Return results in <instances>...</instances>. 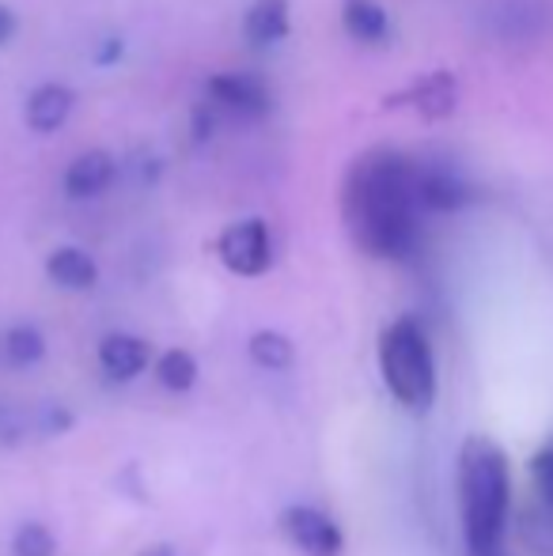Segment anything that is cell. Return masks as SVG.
<instances>
[{
    "mask_svg": "<svg viewBox=\"0 0 553 556\" xmlns=\"http://www.w3.org/2000/svg\"><path fill=\"white\" fill-rule=\"evenodd\" d=\"M341 216L353 247L379 262H406L420 247V205L414 190V160L372 148L349 167L341 190Z\"/></svg>",
    "mask_w": 553,
    "mask_h": 556,
    "instance_id": "1",
    "label": "cell"
},
{
    "mask_svg": "<svg viewBox=\"0 0 553 556\" xmlns=\"http://www.w3.org/2000/svg\"><path fill=\"white\" fill-rule=\"evenodd\" d=\"M512 511V466L501 443L466 435L458 446V519L466 556H501Z\"/></svg>",
    "mask_w": 553,
    "mask_h": 556,
    "instance_id": "2",
    "label": "cell"
},
{
    "mask_svg": "<svg viewBox=\"0 0 553 556\" xmlns=\"http://www.w3.org/2000/svg\"><path fill=\"white\" fill-rule=\"evenodd\" d=\"M379 375L394 402L406 413H428L436 405V356L425 326L417 318L402 315L379 333Z\"/></svg>",
    "mask_w": 553,
    "mask_h": 556,
    "instance_id": "3",
    "label": "cell"
},
{
    "mask_svg": "<svg viewBox=\"0 0 553 556\" xmlns=\"http://www.w3.org/2000/svg\"><path fill=\"white\" fill-rule=\"evenodd\" d=\"M216 257L224 262V269L236 277H262L274 265V239H269V224L259 216L236 220L221 231L216 239Z\"/></svg>",
    "mask_w": 553,
    "mask_h": 556,
    "instance_id": "4",
    "label": "cell"
},
{
    "mask_svg": "<svg viewBox=\"0 0 553 556\" xmlns=\"http://www.w3.org/2000/svg\"><path fill=\"white\" fill-rule=\"evenodd\" d=\"M486 27L508 46H535L553 35V0H493Z\"/></svg>",
    "mask_w": 553,
    "mask_h": 556,
    "instance_id": "5",
    "label": "cell"
},
{
    "mask_svg": "<svg viewBox=\"0 0 553 556\" xmlns=\"http://www.w3.org/2000/svg\"><path fill=\"white\" fill-rule=\"evenodd\" d=\"M280 534L296 545L303 556H341L345 553V534L334 522V515L318 511L311 504H292L280 511Z\"/></svg>",
    "mask_w": 553,
    "mask_h": 556,
    "instance_id": "6",
    "label": "cell"
},
{
    "mask_svg": "<svg viewBox=\"0 0 553 556\" xmlns=\"http://www.w3.org/2000/svg\"><path fill=\"white\" fill-rule=\"evenodd\" d=\"M414 190L420 213H458L470 205V182L443 163H414Z\"/></svg>",
    "mask_w": 553,
    "mask_h": 556,
    "instance_id": "7",
    "label": "cell"
},
{
    "mask_svg": "<svg viewBox=\"0 0 553 556\" xmlns=\"http://www.w3.org/2000/svg\"><path fill=\"white\" fill-rule=\"evenodd\" d=\"M387 106H410L425 122H443V117L455 114L458 106V76L440 68V73H428L420 80L410 84L406 91L387 99Z\"/></svg>",
    "mask_w": 553,
    "mask_h": 556,
    "instance_id": "8",
    "label": "cell"
},
{
    "mask_svg": "<svg viewBox=\"0 0 553 556\" xmlns=\"http://www.w3.org/2000/svg\"><path fill=\"white\" fill-rule=\"evenodd\" d=\"M148 364H155V359H152V341H144V337L118 330L99 341V367L106 371V379L134 382L137 375L148 371Z\"/></svg>",
    "mask_w": 553,
    "mask_h": 556,
    "instance_id": "9",
    "label": "cell"
},
{
    "mask_svg": "<svg viewBox=\"0 0 553 556\" xmlns=\"http://www.w3.org/2000/svg\"><path fill=\"white\" fill-rule=\"evenodd\" d=\"M209 99L213 106L231 114H247V117H259L269 111V91L259 76H247V73H221L209 80Z\"/></svg>",
    "mask_w": 553,
    "mask_h": 556,
    "instance_id": "10",
    "label": "cell"
},
{
    "mask_svg": "<svg viewBox=\"0 0 553 556\" xmlns=\"http://www.w3.org/2000/svg\"><path fill=\"white\" fill-rule=\"evenodd\" d=\"M114 175H118V167H114L111 155H106L103 148H91V152L76 155V160L68 163L61 186H65V198L96 201V198H103V193L111 190Z\"/></svg>",
    "mask_w": 553,
    "mask_h": 556,
    "instance_id": "11",
    "label": "cell"
},
{
    "mask_svg": "<svg viewBox=\"0 0 553 556\" xmlns=\"http://www.w3.org/2000/svg\"><path fill=\"white\" fill-rule=\"evenodd\" d=\"M76 111V91L68 84H42V88L30 91L27 106H23V117L35 132H58L65 129V122Z\"/></svg>",
    "mask_w": 553,
    "mask_h": 556,
    "instance_id": "12",
    "label": "cell"
},
{
    "mask_svg": "<svg viewBox=\"0 0 553 556\" xmlns=\"http://www.w3.org/2000/svg\"><path fill=\"white\" fill-rule=\"evenodd\" d=\"M46 277L65 292H91L99 285V265L88 250L80 247H58L46 257Z\"/></svg>",
    "mask_w": 553,
    "mask_h": 556,
    "instance_id": "13",
    "label": "cell"
},
{
    "mask_svg": "<svg viewBox=\"0 0 553 556\" xmlns=\"http://www.w3.org/2000/svg\"><path fill=\"white\" fill-rule=\"evenodd\" d=\"M292 30V8L288 0H254L243 15V38L259 50H269Z\"/></svg>",
    "mask_w": 553,
    "mask_h": 556,
    "instance_id": "14",
    "label": "cell"
},
{
    "mask_svg": "<svg viewBox=\"0 0 553 556\" xmlns=\"http://www.w3.org/2000/svg\"><path fill=\"white\" fill-rule=\"evenodd\" d=\"M341 23H345V35L364 46L387 42V35H391V15L379 0H345Z\"/></svg>",
    "mask_w": 553,
    "mask_h": 556,
    "instance_id": "15",
    "label": "cell"
},
{
    "mask_svg": "<svg viewBox=\"0 0 553 556\" xmlns=\"http://www.w3.org/2000/svg\"><path fill=\"white\" fill-rule=\"evenodd\" d=\"M152 371H155V382H160L163 390H171V394H190V390L198 387L201 367H198V359H193V352L167 349V352L155 356Z\"/></svg>",
    "mask_w": 553,
    "mask_h": 556,
    "instance_id": "16",
    "label": "cell"
},
{
    "mask_svg": "<svg viewBox=\"0 0 553 556\" xmlns=\"http://www.w3.org/2000/svg\"><path fill=\"white\" fill-rule=\"evenodd\" d=\"M0 356H4V364H12V367L42 364V356H46L42 330H38V326H30V323L8 326V330L0 333Z\"/></svg>",
    "mask_w": 553,
    "mask_h": 556,
    "instance_id": "17",
    "label": "cell"
},
{
    "mask_svg": "<svg viewBox=\"0 0 553 556\" xmlns=\"http://www.w3.org/2000/svg\"><path fill=\"white\" fill-rule=\"evenodd\" d=\"M247 356L262 371H288L296 364V344L280 330H259L247 341Z\"/></svg>",
    "mask_w": 553,
    "mask_h": 556,
    "instance_id": "18",
    "label": "cell"
},
{
    "mask_svg": "<svg viewBox=\"0 0 553 556\" xmlns=\"http://www.w3.org/2000/svg\"><path fill=\"white\" fill-rule=\"evenodd\" d=\"M35 432V409H23L15 402L0 397V446H20Z\"/></svg>",
    "mask_w": 553,
    "mask_h": 556,
    "instance_id": "19",
    "label": "cell"
},
{
    "mask_svg": "<svg viewBox=\"0 0 553 556\" xmlns=\"http://www.w3.org/2000/svg\"><path fill=\"white\" fill-rule=\"evenodd\" d=\"M12 556H58V538L46 522H23L12 534Z\"/></svg>",
    "mask_w": 553,
    "mask_h": 556,
    "instance_id": "20",
    "label": "cell"
},
{
    "mask_svg": "<svg viewBox=\"0 0 553 556\" xmlns=\"http://www.w3.org/2000/svg\"><path fill=\"white\" fill-rule=\"evenodd\" d=\"M73 425H76V417H73V409L68 405H61V402H38L35 405V432L38 435H68L73 432Z\"/></svg>",
    "mask_w": 553,
    "mask_h": 556,
    "instance_id": "21",
    "label": "cell"
},
{
    "mask_svg": "<svg viewBox=\"0 0 553 556\" xmlns=\"http://www.w3.org/2000/svg\"><path fill=\"white\" fill-rule=\"evenodd\" d=\"M531 481H535V489H539V496H542V504L553 511V435L546 443L535 451V458H531Z\"/></svg>",
    "mask_w": 553,
    "mask_h": 556,
    "instance_id": "22",
    "label": "cell"
},
{
    "mask_svg": "<svg viewBox=\"0 0 553 556\" xmlns=\"http://www.w3.org/2000/svg\"><path fill=\"white\" fill-rule=\"evenodd\" d=\"M213 132H216V111L213 106H198V111H193V140L205 144Z\"/></svg>",
    "mask_w": 553,
    "mask_h": 556,
    "instance_id": "23",
    "label": "cell"
},
{
    "mask_svg": "<svg viewBox=\"0 0 553 556\" xmlns=\"http://www.w3.org/2000/svg\"><path fill=\"white\" fill-rule=\"evenodd\" d=\"M15 30H20V20H15V12L8 4H0V46L12 42Z\"/></svg>",
    "mask_w": 553,
    "mask_h": 556,
    "instance_id": "24",
    "label": "cell"
},
{
    "mask_svg": "<svg viewBox=\"0 0 553 556\" xmlns=\"http://www.w3.org/2000/svg\"><path fill=\"white\" fill-rule=\"evenodd\" d=\"M96 61H99V65H114V61H122V42H118V38H111Z\"/></svg>",
    "mask_w": 553,
    "mask_h": 556,
    "instance_id": "25",
    "label": "cell"
},
{
    "mask_svg": "<svg viewBox=\"0 0 553 556\" xmlns=\"http://www.w3.org/2000/svg\"><path fill=\"white\" fill-rule=\"evenodd\" d=\"M137 556H175V545H167V542H155V545H144Z\"/></svg>",
    "mask_w": 553,
    "mask_h": 556,
    "instance_id": "26",
    "label": "cell"
}]
</instances>
